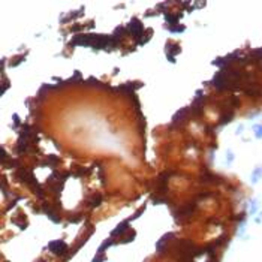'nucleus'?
<instances>
[{"label": "nucleus", "instance_id": "7", "mask_svg": "<svg viewBox=\"0 0 262 262\" xmlns=\"http://www.w3.org/2000/svg\"><path fill=\"white\" fill-rule=\"evenodd\" d=\"M181 51V48L178 45H174V44H166V54H168V60L171 62V63H174L175 62V58H174V56L175 54H178Z\"/></svg>", "mask_w": 262, "mask_h": 262}, {"label": "nucleus", "instance_id": "30", "mask_svg": "<svg viewBox=\"0 0 262 262\" xmlns=\"http://www.w3.org/2000/svg\"><path fill=\"white\" fill-rule=\"evenodd\" d=\"M8 85H9V84H8L6 81H3V87H2V93H5V91H6V89H8Z\"/></svg>", "mask_w": 262, "mask_h": 262}, {"label": "nucleus", "instance_id": "8", "mask_svg": "<svg viewBox=\"0 0 262 262\" xmlns=\"http://www.w3.org/2000/svg\"><path fill=\"white\" fill-rule=\"evenodd\" d=\"M129 222H130V220H123L121 223H118V225H117V228L113 229L111 235H113V237H115V235H117V237H118V235H121V234H123L125 231H127V228H129Z\"/></svg>", "mask_w": 262, "mask_h": 262}, {"label": "nucleus", "instance_id": "18", "mask_svg": "<svg viewBox=\"0 0 262 262\" xmlns=\"http://www.w3.org/2000/svg\"><path fill=\"white\" fill-rule=\"evenodd\" d=\"M261 174H262V168H256V169L253 171V175H252V183H256V181H258Z\"/></svg>", "mask_w": 262, "mask_h": 262}, {"label": "nucleus", "instance_id": "13", "mask_svg": "<svg viewBox=\"0 0 262 262\" xmlns=\"http://www.w3.org/2000/svg\"><path fill=\"white\" fill-rule=\"evenodd\" d=\"M101 202H102V196L101 195H94L93 198H90L89 199V207H99L101 205Z\"/></svg>", "mask_w": 262, "mask_h": 262}, {"label": "nucleus", "instance_id": "15", "mask_svg": "<svg viewBox=\"0 0 262 262\" xmlns=\"http://www.w3.org/2000/svg\"><path fill=\"white\" fill-rule=\"evenodd\" d=\"M113 244H114V240H113V238H108L106 241H103L102 244H101V247H99L97 253H103V252L106 250V249H108L109 246H113Z\"/></svg>", "mask_w": 262, "mask_h": 262}, {"label": "nucleus", "instance_id": "2", "mask_svg": "<svg viewBox=\"0 0 262 262\" xmlns=\"http://www.w3.org/2000/svg\"><path fill=\"white\" fill-rule=\"evenodd\" d=\"M127 32L132 34L135 39H137V42L141 39V36L144 34V26L142 23L138 20V18H132L129 24H127Z\"/></svg>", "mask_w": 262, "mask_h": 262}, {"label": "nucleus", "instance_id": "26", "mask_svg": "<svg viewBox=\"0 0 262 262\" xmlns=\"http://www.w3.org/2000/svg\"><path fill=\"white\" fill-rule=\"evenodd\" d=\"M15 58H17V60H15V62H12V63H11V66H17V65H18L20 62H23V60H24L23 56H21V57H15Z\"/></svg>", "mask_w": 262, "mask_h": 262}, {"label": "nucleus", "instance_id": "20", "mask_svg": "<svg viewBox=\"0 0 262 262\" xmlns=\"http://www.w3.org/2000/svg\"><path fill=\"white\" fill-rule=\"evenodd\" d=\"M252 58H253V60H261L262 58V48L255 50V51L252 53Z\"/></svg>", "mask_w": 262, "mask_h": 262}, {"label": "nucleus", "instance_id": "32", "mask_svg": "<svg viewBox=\"0 0 262 262\" xmlns=\"http://www.w3.org/2000/svg\"><path fill=\"white\" fill-rule=\"evenodd\" d=\"M234 156H232V151H228V162H232Z\"/></svg>", "mask_w": 262, "mask_h": 262}, {"label": "nucleus", "instance_id": "28", "mask_svg": "<svg viewBox=\"0 0 262 262\" xmlns=\"http://www.w3.org/2000/svg\"><path fill=\"white\" fill-rule=\"evenodd\" d=\"M12 118H14V125H15V126L20 125V118H18V115L14 114V115H12Z\"/></svg>", "mask_w": 262, "mask_h": 262}, {"label": "nucleus", "instance_id": "6", "mask_svg": "<svg viewBox=\"0 0 262 262\" xmlns=\"http://www.w3.org/2000/svg\"><path fill=\"white\" fill-rule=\"evenodd\" d=\"M202 101H204V96H198L193 102H192V105L189 106V109L192 111L193 115H198L202 113Z\"/></svg>", "mask_w": 262, "mask_h": 262}, {"label": "nucleus", "instance_id": "17", "mask_svg": "<svg viewBox=\"0 0 262 262\" xmlns=\"http://www.w3.org/2000/svg\"><path fill=\"white\" fill-rule=\"evenodd\" d=\"M57 162H58L57 156H54V154H50V156L46 157V162L44 163V165H56Z\"/></svg>", "mask_w": 262, "mask_h": 262}, {"label": "nucleus", "instance_id": "33", "mask_svg": "<svg viewBox=\"0 0 262 262\" xmlns=\"http://www.w3.org/2000/svg\"><path fill=\"white\" fill-rule=\"evenodd\" d=\"M77 30H81V26H73L72 27V32H77Z\"/></svg>", "mask_w": 262, "mask_h": 262}, {"label": "nucleus", "instance_id": "27", "mask_svg": "<svg viewBox=\"0 0 262 262\" xmlns=\"http://www.w3.org/2000/svg\"><path fill=\"white\" fill-rule=\"evenodd\" d=\"M87 82H89V84H94V85H99V81L96 80V78H93V77H91V78H89V80H87Z\"/></svg>", "mask_w": 262, "mask_h": 262}, {"label": "nucleus", "instance_id": "10", "mask_svg": "<svg viewBox=\"0 0 262 262\" xmlns=\"http://www.w3.org/2000/svg\"><path fill=\"white\" fill-rule=\"evenodd\" d=\"M42 208H44V211H45V214L48 216V219H50V220H53L54 223H58V222H60V217L56 214V211H54V210H51V208H50L46 204H44V207H42Z\"/></svg>", "mask_w": 262, "mask_h": 262}, {"label": "nucleus", "instance_id": "21", "mask_svg": "<svg viewBox=\"0 0 262 262\" xmlns=\"http://www.w3.org/2000/svg\"><path fill=\"white\" fill-rule=\"evenodd\" d=\"M105 259H106V256H103L102 253H97V255L91 259V262H105Z\"/></svg>", "mask_w": 262, "mask_h": 262}, {"label": "nucleus", "instance_id": "4", "mask_svg": "<svg viewBox=\"0 0 262 262\" xmlns=\"http://www.w3.org/2000/svg\"><path fill=\"white\" fill-rule=\"evenodd\" d=\"M48 249L51 250L53 255H57V256H63L66 252H68V244L62 240H56V241H51L48 244Z\"/></svg>", "mask_w": 262, "mask_h": 262}, {"label": "nucleus", "instance_id": "3", "mask_svg": "<svg viewBox=\"0 0 262 262\" xmlns=\"http://www.w3.org/2000/svg\"><path fill=\"white\" fill-rule=\"evenodd\" d=\"M15 177L20 180V181L23 183H27V184H30V186H34V187H38L39 184L36 181V177H34L33 172L27 171V169H18V171L15 172Z\"/></svg>", "mask_w": 262, "mask_h": 262}, {"label": "nucleus", "instance_id": "31", "mask_svg": "<svg viewBox=\"0 0 262 262\" xmlns=\"http://www.w3.org/2000/svg\"><path fill=\"white\" fill-rule=\"evenodd\" d=\"M5 159H6V151H5V148H2V160L5 162Z\"/></svg>", "mask_w": 262, "mask_h": 262}, {"label": "nucleus", "instance_id": "19", "mask_svg": "<svg viewBox=\"0 0 262 262\" xmlns=\"http://www.w3.org/2000/svg\"><path fill=\"white\" fill-rule=\"evenodd\" d=\"M232 117H234V114H232V113H229V114H226V115H222V120H220V125H228L229 121L232 120Z\"/></svg>", "mask_w": 262, "mask_h": 262}, {"label": "nucleus", "instance_id": "14", "mask_svg": "<svg viewBox=\"0 0 262 262\" xmlns=\"http://www.w3.org/2000/svg\"><path fill=\"white\" fill-rule=\"evenodd\" d=\"M165 20H166L168 26H175L177 21H178V17L177 15H172V14H165Z\"/></svg>", "mask_w": 262, "mask_h": 262}, {"label": "nucleus", "instance_id": "5", "mask_svg": "<svg viewBox=\"0 0 262 262\" xmlns=\"http://www.w3.org/2000/svg\"><path fill=\"white\" fill-rule=\"evenodd\" d=\"M111 46V36H106V34H96L94 38V42H93V48L94 50H105Z\"/></svg>", "mask_w": 262, "mask_h": 262}, {"label": "nucleus", "instance_id": "11", "mask_svg": "<svg viewBox=\"0 0 262 262\" xmlns=\"http://www.w3.org/2000/svg\"><path fill=\"white\" fill-rule=\"evenodd\" d=\"M193 210H195V204H190V205L187 204V205H184L183 208L178 210V214H177V216H189Z\"/></svg>", "mask_w": 262, "mask_h": 262}, {"label": "nucleus", "instance_id": "16", "mask_svg": "<svg viewBox=\"0 0 262 262\" xmlns=\"http://www.w3.org/2000/svg\"><path fill=\"white\" fill-rule=\"evenodd\" d=\"M168 30L172 32V33H181L186 30V27L184 26H178V24H175V26H168Z\"/></svg>", "mask_w": 262, "mask_h": 262}, {"label": "nucleus", "instance_id": "25", "mask_svg": "<svg viewBox=\"0 0 262 262\" xmlns=\"http://www.w3.org/2000/svg\"><path fill=\"white\" fill-rule=\"evenodd\" d=\"M256 208H258V201H252V207H250V213H252V214L256 211Z\"/></svg>", "mask_w": 262, "mask_h": 262}, {"label": "nucleus", "instance_id": "12", "mask_svg": "<svg viewBox=\"0 0 262 262\" xmlns=\"http://www.w3.org/2000/svg\"><path fill=\"white\" fill-rule=\"evenodd\" d=\"M171 237H174V234H172V232H168L166 235H163V237H162V238L157 241V252H159V253L163 250V244H165V243H166L168 240L171 238Z\"/></svg>", "mask_w": 262, "mask_h": 262}, {"label": "nucleus", "instance_id": "23", "mask_svg": "<svg viewBox=\"0 0 262 262\" xmlns=\"http://www.w3.org/2000/svg\"><path fill=\"white\" fill-rule=\"evenodd\" d=\"M168 201L165 198H153V204H166Z\"/></svg>", "mask_w": 262, "mask_h": 262}, {"label": "nucleus", "instance_id": "1", "mask_svg": "<svg viewBox=\"0 0 262 262\" xmlns=\"http://www.w3.org/2000/svg\"><path fill=\"white\" fill-rule=\"evenodd\" d=\"M96 34H75L70 41V45L73 46H93Z\"/></svg>", "mask_w": 262, "mask_h": 262}, {"label": "nucleus", "instance_id": "29", "mask_svg": "<svg viewBox=\"0 0 262 262\" xmlns=\"http://www.w3.org/2000/svg\"><path fill=\"white\" fill-rule=\"evenodd\" d=\"M81 219H82V216H77V217H72V219H70V222H73V223H75V222H80Z\"/></svg>", "mask_w": 262, "mask_h": 262}, {"label": "nucleus", "instance_id": "24", "mask_svg": "<svg viewBox=\"0 0 262 262\" xmlns=\"http://www.w3.org/2000/svg\"><path fill=\"white\" fill-rule=\"evenodd\" d=\"M142 211H144V207H142V208H141V210H138L137 213H135V214H133V216L130 217V219H129V220H135V219H137V217H139V216H141V214H142Z\"/></svg>", "mask_w": 262, "mask_h": 262}, {"label": "nucleus", "instance_id": "22", "mask_svg": "<svg viewBox=\"0 0 262 262\" xmlns=\"http://www.w3.org/2000/svg\"><path fill=\"white\" fill-rule=\"evenodd\" d=\"M253 129H255V137H256V138H262V126L256 125Z\"/></svg>", "mask_w": 262, "mask_h": 262}, {"label": "nucleus", "instance_id": "9", "mask_svg": "<svg viewBox=\"0 0 262 262\" xmlns=\"http://www.w3.org/2000/svg\"><path fill=\"white\" fill-rule=\"evenodd\" d=\"M189 108H181V109H178L175 114H174V118H172V121L174 123H180V121H183L184 118H186V115L189 114Z\"/></svg>", "mask_w": 262, "mask_h": 262}]
</instances>
